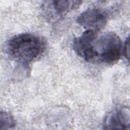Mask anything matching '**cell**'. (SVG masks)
<instances>
[{
  "instance_id": "cell-1",
  "label": "cell",
  "mask_w": 130,
  "mask_h": 130,
  "mask_svg": "<svg viewBox=\"0 0 130 130\" xmlns=\"http://www.w3.org/2000/svg\"><path fill=\"white\" fill-rule=\"evenodd\" d=\"M46 47L42 38L31 34H19L8 42L7 49L9 55L15 60L28 63L43 53Z\"/></svg>"
},
{
  "instance_id": "cell-2",
  "label": "cell",
  "mask_w": 130,
  "mask_h": 130,
  "mask_svg": "<svg viewBox=\"0 0 130 130\" xmlns=\"http://www.w3.org/2000/svg\"><path fill=\"white\" fill-rule=\"evenodd\" d=\"M94 62L108 64L117 61L120 58L122 45L120 38L115 33L106 32L96 35L92 42Z\"/></svg>"
},
{
  "instance_id": "cell-3",
  "label": "cell",
  "mask_w": 130,
  "mask_h": 130,
  "mask_svg": "<svg viewBox=\"0 0 130 130\" xmlns=\"http://www.w3.org/2000/svg\"><path fill=\"white\" fill-rule=\"evenodd\" d=\"M108 16L102 9L89 8L80 14L77 18V22L87 29L98 32L106 25Z\"/></svg>"
},
{
  "instance_id": "cell-4",
  "label": "cell",
  "mask_w": 130,
  "mask_h": 130,
  "mask_svg": "<svg viewBox=\"0 0 130 130\" xmlns=\"http://www.w3.org/2000/svg\"><path fill=\"white\" fill-rule=\"evenodd\" d=\"M98 32L90 29L84 31L81 36L75 38L73 41V49L85 60L94 62V55L92 49V42L98 35Z\"/></svg>"
},
{
  "instance_id": "cell-5",
  "label": "cell",
  "mask_w": 130,
  "mask_h": 130,
  "mask_svg": "<svg viewBox=\"0 0 130 130\" xmlns=\"http://www.w3.org/2000/svg\"><path fill=\"white\" fill-rule=\"evenodd\" d=\"M129 121V109L121 108L111 112L107 116L104 127L106 129H128Z\"/></svg>"
},
{
  "instance_id": "cell-6",
  "label": "cell",
  "mask_w": 130,
  "mask_h": 130,
  "mask_svg": "<svg viewBox=\"0 0 130 130\" xmlns=\"http://www.w3.org/2000/svg\"><path fill=\"white\" fill-rule=\"evenodd\" d=\"M45 8L51 17L58 18L78 8L82 4L79 1H53L47 2Z\"/></svg>"
},
{
  "instance_id": "cell-7",
  "label": "cell",
  "mask_w": 130,
  "mask_h": 130,
  "mask_svg": "<svg viewBox=\"0 0 130 130\" xmlns=\"http://www.w3.org/2000/svg\"><path fill=\"white\" fill-rule=\"evenodd\" d=\"M15 126V121L13 116L9 113L1 112L0 116V129L12 128Z\"/></svg>"
},
{
  "instance_id": "cell-8",
  "label": "cell",
  "mask_w": 130,
  "mask_h": 130,
  "mask_svg": "<svg viewBox=\"0 0 130 130\" xmlns=\"http://www.w3.org/2000/svg\"><path fill=\"white\" fill-rule=\"evenodd\" d=\"M129 37H128L126 40L125 41L124 49H123V52L124 56L125 58L127 59V60L129 59Z\"/></svg>"
}]
</instances>
